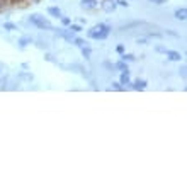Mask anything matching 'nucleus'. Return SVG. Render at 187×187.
Returning a JSON list of instances; mask_svg holds the SVG:
<instances>
[{
    "instance_id": "nucleus-1",
    "label": "nucleus",
    "mask_w": 187,
    "mask_h": 187,
    "mask_svg": "<svg viewBox=\"0 0 187 187\" xmlns=\"http://www.w3.org/2000/svg\"><path fill=\"white\" fill-rule=\"evenodd\" d=\"M109 32H111L109 26H106V24H97V26H94L92 29L87 32V36L92 38V39H106L107 36H109Z\"/></svg>"
},
{
    "instance_id": "nucleus-2",
    "label": "nucleus",
    "mask_w": 187,
    "mask_h": 187,
    "mask_svg": "<svg viewBox=\"0 0 187 187\" xmlns=\"http://www.w3.org/2000/svg\"><path fill=\"white\" fill-rule=\"evenodd\" d=\"M29 22L34 24L38 29H53V24L49 22L46 17L39 16V14H32V16L29 17Z\"/></svg>"
},
{
    "instance_id": "nucleus-3",
    "label": "nucleus",
    "mask_w": 187,
    "mask_h": 187,
    "mask_svg": "<svg viewBox=\"0 0 187 187\" xmlns=\"http://www.w3.org/2000/svg\"><path fill=\"white\" fill-rule=\"evenodd\" d=\"M116 7H117V2H116V0H104V3H102V10H104V12H107V14L114 12V10H116Z\"/></svg>"
},
{
    "instance_id": "nucleus-4",
    "label": "nucleus",
    "mask_w": 187,
    "mask_h": 187,
    "mask_svg": "<svg viewBox=\"0 0 187 187\" xmlns=\"http://www.w3.org/2000/svg\"><path fill=\"white\" fill-rule=\"evenodd\" d=\"M97 3H99L97 0H82V3H80V5H82V9L92 10V9H95V7H97Z\"/></svg>"
},
{
    "instance_id": "nucleus-5",
    "label": "nucleus",
    "mask_w": 187,
    "mask_h": 187,
    "mask_svg": "<svg viewBox=\"0 0 187 187\" xmlns=\"http://www.w3.org/2000/svg\"><path fill=\"white\" fill-rule=\"evenodd\" d=\"M165 55H167L168 60H172V62H180V58H182V56L179 55L177 51H170V49H167V53H165Z\"/></svg>"
},
{
    "instance_id": "nucleus-6",
    "label": "nucleus",
    "mask_w": 187,
    "mask_h": 187,
    "mask_svg": "<svg viewBox=\"0 0 187 187\" xmlns=\"http://www.w3.org/2000/svg\"><path fill=\"white\" fill-rule=\"evenodd\" d=\"M131 84V78H129V71L124 70L123 73H121V85H129Z\"/></svg>"
},
{
    "instance_id": "nucleus-7",
    "label": "nucleus",
    "mask_w": 187,
    "mask_h": 187,
    "mask_svg": "<svg viewBox=\"0 0 187 187\" xmlns=\"http://www.w3.org/2000/svg\"><path fill=\"white\" fill-rule=\"evenodd\" d=\"M48 14L49 16H53V17H62V10L58 9V7H48Z\"/></svg>"
},
{
    "instance_id": "nucleus-8",
    "label": "nucleus",
    "mask_w": 187,
    "mask_h": 187,
    "mask_svg": "<svg viewBox=\"0 0 187 187\" xmlns=\"http://www.w3.org/2000/svg\"><path fill=\"white\" fill-rule=\"evenodd\" d=\"M145 87H146L145 80H135V82H133V89H135V90H143Z\"/></svg>"
},
{
    "instance_id": "nucleus-9",
    "label": "nucleus",
    "mask_w": 187,
    "mask_h": 187,
    "mask_svg": "<svg viewBox=\"0 0 187 187\" xmlns=\"http://www.w3.org/2000/svg\"><path fill=\"white\" fill-rule=\"evenodd\" d=\"M185 17H187V10L185 9H177V10H175V19L184 21Z\"/></svg>"
},
{
    "instance_id": "nucleus-10",
    "label": "nucleus",
    "mask_w": 187,
    "mask_h": 187,
    "mask_svg": "<svg viewBox=\"0 0 187 187\" xmlns=\"http://www.w3.org/2000/svg\"><path fill=\"white\" fill-rule=\"evenodd\" d=\"M82 55H84L85 58H90V55H92V49H90V48H87V46H84V48H82Z\"/></svg>"
},
{
    "instance_id": "nucleus-11",
    "label": "nucleus",
    "mask_w": 187,
    "mask_h": 187,
    "mask_svg": "<svg viewBox=\"0 0 187 187\" xmlns=\"http://www.w3.org/2000/svg\"><path fill=\"white\" fill-rule=\"evenodd\" d=\"M70 31H73V32H80V31H82V27H80V26H77V24H70Z\"/></svg>"
},
{
    "instance_id": "nucleus-12",
    "label": "nucleus",
    "mask_w": 187,
    "mask_h": 187,
    "mask_svg": "<svg viewBox=\"0 0 187 187\" xmlns=\"http://www.w3.org/2000/svg\"><path fill=\"white\" fill-rule=\"evenodd\" d=\"M116 66L119 68V70H123V71H124V70H128V65H126L124 62H119V63H116Z\"/></svg>"
},
{
    "instance_id": "nucleus-13",
    "label": "nucleus",
    "mask_w": 187,
    "mask_h": 187,
    "mask_svg": "<svg viewBox=\"0 0 187 187\" xmlns=\"http://www.w3.org/2000/svg\"><path fill=\"white\" fill-rule=\"evenodd\" d=\"M123 60H124V62H135V56H133V55H123Z\"/></svg>"
},
{
    "instance_id": "nucleus-14",
    "label": "nucleus",
    "mask_w": 187,
    "mask_h": 187,
    "mask_svg": "<svg viewBox=\"0 0 187 187\" xmlns=\"http://www.w3.org/2000/svg\"><path fill=\"white\" fill-rule=\"evenodd\" d=\"M60 19H62V22L65 24V26H70V24H71V21L68 19V17H60Z\"/></svg>"
},
{
    "instance_id": "nucleus-15",
    "label": "nucleus",
    "mask_w": 187,
    "mask_h": 187,
    "mask_svg": "<svg viewBox=\"0 0 187 187\" xmlns=\"http://www.w3.org/2000/svg\"><path fill=\"white\" fill-rule=\"evenodd\" d=\"M27 43H32V39L31 38H22V39H21V44H27Z\"/></svg>"
},
{
    "instance_id": "nucleus-16",
    "label": "nucleus",
    "mask_w": 187,
    "mask_h": 187,
    "mask_svg": "<svg viewBox=\"0 0 187 187\" xmlns=\"http://www.w3.org/2000/svg\"><path fill=\"white\" fill-rule=\"evenodd\" d=\"M3 27H5V29H10V31H14V29H17L16 26H14V24H3Z\"/></svg>"
},
{
    "instance_id": "nucleus-17",
    "label": "nucleus",
    "mask_w": 187,
    "mask_h": 187,
    "mask_svg": "<svg viewBox=\"0 0 187 187\" xmlns=\"http://www.w3.org/2000/svg\"><path fill=\"white\" fill-rule=\"evenodd\" d=\"M152 3H155V5H162V3H165L167 0H150Z\"/></svg>"
},
{
    "instance_id": "nucleus-18",
    "label": "nucleus",
    "mask_w": 187,
    "mask_h": 187,
    "mask_svg": "<svg viewBox=\"0 0 187 187\" xmlns=\"http://www.w3.org/2000/svg\"><path fill=\"white\" fill-rule=\"evenodd\" d=\"M117 3H119V5H123V7H128V2H126V0H117Z\"/></svg>"
},
{
    "instance_id": "nucleus-19",
    "label": "nucleus",
    "mask_w": 187,
    "mask_h": 187,
    "mask_svg": "<svg viewBox=\"0 0 187 187\" xmlns=\"http://www.w3.org/2000/svg\"><path fill=\"white\" fill-rule=\"evenodd\" d=\"M114 85V89H116V90H123V87H121V84H112Z\"/></svg>"
},
{
    "instance_id": "nucleus-20",
    "label": "nucleus",
    "mask_w": 187,
    "mask_h": 187,
    "mask_svg": "<svg viewBox=\"0 0 187 187\" xmlns=\"http://www.w3.org/2000/svg\"><path fill=\"white\" fill-rule=\"evenodd\" d=\"M123 51H124V46L119 44V46H117V53H123Z\"/></svg>"
}]
</instances>
